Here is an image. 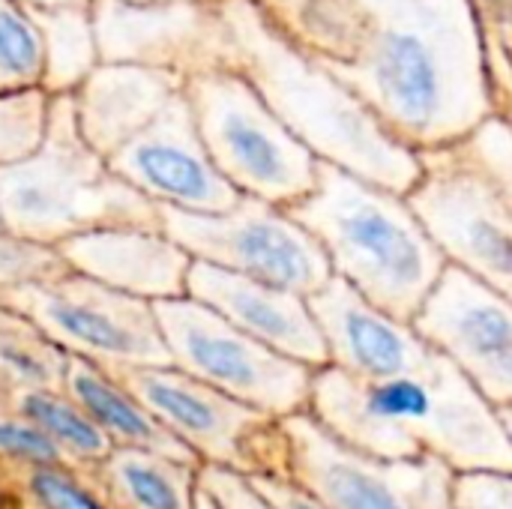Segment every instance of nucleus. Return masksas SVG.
Segmentation results:
<instances>
[{
  "label": "nucleus",
  "instance_id": "obj_1",
  "mask_svg": "<svg viewBox=\"0 0 512 509\" xmlns=\"http://www.w3.org/2000/svg\"><path fill=\"white\" fill-rule=\"evenodd\" d=\"M408 147L471 135L492 111L471 0H258Z\"/></svg>",
  "mask_w": 512,
  "mask_h": 509
},
{
  "label": "nucleus",
  "instance_id": "obj_2",
  "mask_svg": "<svg viewBox=\"0 0 512 509\" xmlns=\"http://www.w3.org/2000/svg\"><path fill=\"white\" fill-rule=\"evenodd\" d=\"M309 405L339 441L378 459L435 453L456 471H512L498 408L441 351L393 378H357L327 363L312 375Z\"/></svg>",
  "mask_w": 512,
  "mask_h": 509
},
{
  "label": "nucleus",
  "instance_id": "obj_3",
  "mask_svg": "<svg viewBox=\"0 0 512 509\" xmlns=\"http://www.w3.org/2000/svg\"><path fill=\"white\" fill-rule=\"evenodd\" d=\"M234 66L270 111L324 162L408 195L423 177L420 150L399 141L375 111L306 54L258 0H216Z\"/></svg>",
  "mask_w": 512,
  "mask_h": 509
},
{
  "label": "nucleus",
  "instance_id": "obj_4",
  "mask_svg": "<svg viewBox=\"0 0 512 509\" xmlns=\"http://www.w3.org/2000/svg\"><path fill=\"white\" fill-rule=\"evenodd\" d=\"M285 210L315 234L336 276L408 324L450 264L405 195L324 159L315 189Z\"/></svg>",
  "mask_w": 512,
  "mask_h": 509
},
{
  "label": "nucleus",
  "instance_id": "obj_5",
  "mask_svg": "<svg viewBox=\"0 0 512 509\" xmlns=\"http://www.w3.org/2000/svg\"><path fill=\"white\" fill-rule=\"evenodd\" d=\"M108 225L162 228V213L84 141L72 93H60L51 99L42 147L0 165V228L57 246Z\"/></svg>",
  "mask_w": 512,
  "mask_h": 509
},
{
  "label": "nucleus",
  "instance_id": "obj_6",
  "mask_svg": "<svg viewBox=\"0 0 512 509\" xmlns=\"http://www.w3.org/2000/svg\"><path fill=\"white\" fill-rule=\"evenodd\" d=\"M183 93L210 159L243 195L288 207L315 189L318 156L234 66L189 72Z\"/></svg>",
  "mask_w": 512,
  "mask_h": 509
},
{
  "label": "nucleus",
  "instance_id": "obj_7",
  "mask_svg": "<svg viewBox=\"0 0 512 509\" xmlns=\"http://www.w3.org/2000/svg\"><path fill=\"white\" fill-rule=\"evenodd\" d=\"M0 300L69 357L111 372L171 363L153 303L84 273L66 270L36 285L0 291Z\"/></svg>",
  "mask_w": 512,
  "mask_h": 509
},
{
  "label": "nucleus",
  "instance_id": "obj_8",
  "mask_svg": "<svg viewBox=\"0 0 512 509\" xmlns=\"http://www.w3.org/2000/svg\"><path fill=\"white\" fill-rule=\"evenodd\" d=\"M171 366L282 420L309 405L312 366L279 354L189 294L156 300Z\"/></svg>",
  "mask_w": 512,
  "mask_h": 509
},
{
  "label": "nucleus",
  "instance_id": "obj_9",
  "mask_svg": "<svg viewBox=\"0 0 512 509\" xmlns=\"http://www.w3.org/2000/svg\"><path fill=\"white\" fill-rule=\"evenodd\" d=\"M162 231L192 258L243 273L303 297L324 288L333 276L330 258L315 234L285 207L255 195H240L231 210L192 213L159 207Z\"/></svg>",
  "mask_w": 512,
  "mask_h": 509
},
{
  "label": "nucleus",
  "instance_id": "obj_10",
  "mask_svg": "<svg viewBox=\"0 0 512 509\" xmlns=\"http://www.w3.org/2000/svg\"><path fill=\"white\" fill-rule=\"evenodd\" d=\"M288 471L330 509H456L453 465L435 453L378 459L339 441L315 414L282 417Z\"/></svg>",
  "mask_w": 512,
  "mask_h": 509
},
{
  "label": "nucleus",
  "instance_id": "obj_11",
  "mask_svg": "<svg viewBox=\"0 0 512 509\" xmlns=\"http://www.w3.org/2000/svg\"><path fill=\"white\" fill-rule=\"evenodd\" d=\"M423 177L405 195L438 249L512 300V201L450 147L420 150Z\"/></svg>",
  "mask_w": 512,
  "mask_h": 509
},
{
  "label": "nucleus",
  "instance_id": "obj_12",
  "mask_svg": "<svg viewBox=\"0 0 512 509\" xmlns=\"http://www.w3.org/2000/svg\"><path fill=\"white\" fill-rule=\"evenodd\" d=\"M120 375L201 465H231L249 474H285V465L264 450V441L276 432L270 426V414L186 375L171 363L138 366Z\"/></svg>",
  "mask_w": 512,
  "mask_h": 509
},
{
  "label": "nucleus",
  "instance_id": "obj_13",
  "mask_svg": "<svg viewBox=\"0 0 512 509\" xmlns=\"http://www.w3.org/2000/svg\"><path fill=\"white\" fill-rule=\"evenodd\" d=\"M411 327L495 405L512 402V300L447 264Z\"/></svg>",
  "mask_w": 512,
  "mask_h": 509
},
{
  "label": "nucleus",
  "instance_id": "obj_14",
  "mask_svg": "<svg viewBox=\"0 0 512 509\" xmlns=\"http://www.w3.org/2000/svg\"><path fill=\"white\" fill-rule=\"evenodd\" d=\"M108 165L159 207L222 213L243 195L210 159L183 90L138 135L114 150Z\"/></svg>",
  "mask_w": 512,
  "mask_h": 509
},
{
  "label": "nucleus",
  "instance_id": "obj_15",
  "mask_svg": "<svg viewBox=\"0 0 512 509\" xmlns=\"http://www.w3.org/2000/svg\"><path fill=\"white\" fill-rule=\"evenodd\" d=\"M99 60L174 69L225 63L228 36L216 0H93Z\"/></svg>",
  "mask_w": 512,
  "mask_h": 509
},
{
  "label": "nucleus",
  "instance_id": "obj_16",
  "mask_svg": "<svg viewBox=\"0 0 512 509\" xmlns=\"http://www.w3.org/2000/svg\"><path fill=\"white\" fill-rule=\"evenodd\" d=\"M306 300L327 342L330 366L348 375H408L423 369L435 357V348L408 321L387 315L336 273Z\"/></svg>",
  "mask_w": 512,
  "mask_h": 509
},
{
  "label": "nucleus",
  "instance_id": "obj_17",
  "mask_svg": "<svg viewBox=\"0 0 512 509\" xmlns=\"http://www.w3.org/2000/svg\"><path fill=\"white\" fill-rule=\"evenodd\" d=\"M186 294L285 357H294L312 369L330 363L327 342L312 318L309 300L297 291L192 258Z\"/></svg>",
  "mask_w": 512,
  "mask_h": 509
},
{
  "label": "nucleus",
  "instance_id": "obj_18",
  "mask_svg": "<svg viewBox=\"0 0 512 509\" xmlns=\"http://www.w3.org/2000/svg\"><path fill=\"white\" fill-rule=\"evenodd\" d=\"M66 267L126 291L141 300H168L186 294L192 255L162 228L108 225L57 243Z\"/></svg>",
  "mask_w": 512,
  "mask_h": 509
},
{
  "label": "nucleus",
  "instance_id": "obj_19",
  "mask_svg": "<svg viewBox=\"0 0 512 509\" xmlns=\"http://www.w3.org/2000/svg\"><path fill=\"white\" fill-rule=\"evenodd\" d=\"M183 81L174 69L99 60L72 93L84 141L108 159L183 90Z\"/></svg>",
  "mask_w": 512,
  "mask_h": 509
},
{
  "label": "nucleus",
  "instance_id": "obj_20",
  "mask_svg": "<svg viewBox=\"0 0 512 509\" xmlns=\"http://www.w3.org/2000/svg\"><path fill=\"white\" fill-rule=\"evenodd\" d=\"M63 390L96 420V426L111 438L114 447H138L156 450L174 459L198 462L189 447H183L159 420L156 414L135 396L120 372L96 366L81 357H69ZM201 465V462H198Z\"/></svg>",
  "mask_w": 512,
  "mask_h": 509
},
{
  "label": "nucleus",
  "instance_id": "obj_21",
  "mask_svg": "<svg viewBox=\"0 0 512 509\" xmlns=\"http://www.w3.org/2000/svg\"><path fill=\"white\" fill-rule=\"evenodd\" d=\"M198 468L156 450L114 447L93 474L117 509H195Z\"/></svg>",
  "mask_w": 512,
  "mask_h": 509
},
{
  "label": "nucleus",
  "instance_id": "obj_22",
  "mask_svg": "<svg viewBox=\"0 0 512 509\" xmlns=\"http://www.w3.org/2000/svg\"><path fill=\"white\" fill-rule=\"evenodd\" d=\"M42 39V87L51 96L75 93L99 63L93 12L84 3L27 9Z\"/></svg>",
  "mask_w": 512,
  "mask_h": 509
},
{
  "label": "nucleus",
  "instance_id": "obj_23",
  "mask_svg": "<svg viewBox=\"0 0 512 509\" xmlns=\"http://www.w3.org/2000/svg\"><path fill=\"white\" fill-rule=\"evenodd\" d=\"M12 408L30 417L54 441L63 462L75 468L96 471L105 462V456L114 450L111 438L63 387H39V390L15 393Z\"/></svg>",
  "mask_w": 512,
  "mask_h": 509
},
{
  "label": "nucleus",
  "instance_id": "obj_24",
  "mask_svg": "<svg viewBox=\"0 0 512 509\" xmlns=\"http://www.w3.org/2000/svg\"><path fill=\"white\" fill-rule=\"evenodd\" d=\"M69 354L30 321L0 330V384L15 396L39 387H63Z\"/></svg>",
  "mask_w": 512,
  "mask_h": 509
},
{
  "label": "nucleus",
  "instance_id": "obj_25",
  "mask_svg": "<svg viewBox=\"0 0 512 509\" xmlns=\"http://www.w3.org/2000/svg\"><path fill=\"white\" fill-rule=\"evenodd\" d=\"M21 509H117L93 471L57 462L18 480Z\"/></svg>",
  "mask_w": 512,
  "mask_h": 509
},
{
  "label": "nucleus",
  "instance_id": "obj_26",
  "mask_svg": "<svg viewBox=\"0 0 512 509\" xmlns=\"http://www.w3.org/2000/svg\"><path fill=\"white\" fill-rule=\"evenodd\" d=\"M51 99L54 96L42 84L0 93V165L21 162L42 147Z\"/></svg>",
  "mask_w": 512,
  "mask_h": 509
},
{
  "label": "nucleus",
  "instance_id": "obj_27",
  "mask_svg": "<svg viewBox=\"0 0 512 509\" xmlns=\"http://www.w3.org/2000/svg\"><path fill=\"white\" fill-rule=\"evenodd\" d=\"M42 84V39L18 0H0V93Z\"/></svg>",
  "mask_w": 512,
  "mask_h": 509
},
{
  "label": "nucleus",
  "instance_id": "obj_28",
  "mask_svg": "<svg viewBox=\"0 0 512 509\" xmlns=\"http://www.w3.org/2000/svg\"><path fill=\"white\" fill-rule=\"evenodd\" d=\"M63 462L54 441L12 405L0 408V468L21 480L30 471Z\"/></svg>",
  "mask_w": 512,
  "mask_h": 509
},
{
  "label": "nucleus",
  "instance_id": "obj_29",
  "mask_svg": "<svg viewBox=\"0 0 512 509\" xmlns=\"http://www.w3.org/2000/svg\"><path fill=\"white\" fill-rule=\"evenodd\" d=\"M447 147L512 201V126L486 117L471 135Z\"/></svg>",
  "mask_w": 512,
  "mask_h": 509
},
{
  "label": "nucleus",
  "instance_id": "obj_30",
  "mask_svg": "<svg viewBox=\"0 0 512 509\" xmlns=\"http://www.w3.org/2000/svg\"><path fill=\"white\" fill-rule=\"evenodd\" d=\"M66 261L51 243H39L0 228V291L36 285L66 273Z\"/></svg>",
  "mask_w": 512,
  "mask_h": 509
},
{
  "label": "nucleus",
  "instance_id": "obj_31",
  "mask_svg": "<svg viewBox=\"0 0 512 509\" xmlns=\"http://www.w3.org/2000/svg\"><path fill=\"white\" fill-rule=\"evenodd\" d=\"M198 489L216 509H273L267 495L255 486L252 474L231 465H201Z\"/></svg>",
  "mask_w": 512,
  "mask_h": 509
},
{
  "label": "nucleus",
  "instance_id": "obj_32",
  "mask_svg": "<svg viewBox=\"0 0 512 509\" xmlns=\"http://www.w3.org/2000/svg\"><path fill=\"white\" fill-rule=\"evenodd\" d=\"M456 509H512V471H465L453 483Z\"/></svg>",
  "mask_w": 512,
  "mask_h": 509
},
{
  "label": "nucleus",
  "instance_id": "obj_33",
  "mask_svg": "<svg viewBox=\"0 0 512 509\" xmlns=\"http://www.w3.org/2000/svg\"><path fill=\"white\" fill-rule=\"evenodd\" d=\"M252 480L267 495L273 509H330L288 474H252Z\"/></svg>",
  "mask_w": 512,
  "mask_h": 509
},
{
  "label": "nucleus",
  "instance_id": "obj_34",
  "mask_svg": "<svg viewBox=\"0 0 512 509\" xmlns=\"http://www.w3.org/2000/svg\"><path fill=\"white\" fill-rule=\"evenodd\" d=\"M0 509H21L18 480L3 468H0Z\"/></svg>",
  "mask_w": 512,
  "mask_h": 509
},
{
  "label": "nucleus",
  "instance_id": "obj_35",
  "mask_svg": "<svg viewBox=\"0 0 512 509\" xmlns=\"http://www.w3.org/2000/svg\"><path fill=\"white\" fill-rule=\"evenodd\" d=\"M21 6H27V9H39V6H66V3H84V6H90L93 0H18Z\"/></svg>",
  "mask_w": 512,
  "mask_h": 509
},
{
  "label": "nucleus",
  "instance_id": "obj_36",
  "mask_svg": "<svg viewBox=\"0 0 512 509\" xmlns=\"http://www.w3.org/2000/svg\"><path fill=\"white\" fill-rule=\"evenodd\" d=\"M18 321H24L15 309H9L3 300H0V330H6V327H12V324H18Z\"/></svg>",
  "mask_w": 512,
  "mask_h": 509
},
{
  "label": "nucleus",
  "instance_id": "obj_37",
  "mask_svg": "<svg viewBox=\"0 0 512 509\" xmlns=\"http://www.w3.org/2000/svg\"><path fill=\"white\" fill-rule=\"evenodd\" d=\"M498 414H501V423H504V429L510 432L512 438V402L510 405H504V408H498Z\"/></svg>",
  "mask_w": 512,
  "mask_h": 509
},
{
  "label": "nucleus",
  "instance_id": "obj_38",
  "mask_svg": "<svg viewBox=\"0 0 512 509\" xmlns=\"http://www.w3.org/2000/svg\"><path fill=\"white\" fill-rule=\"evenodd\" d=\"M195 509H216V507H213V501H210V498H207V495L198 489V504H195Z\"/></svg>",
  "mask_w": 512,
  "mask_h": 509
},
{
  "label": "nucleus",
  "instance_id": "obj_39",
  "mask_svg": "<svg viewBox=\"0 0 512 509\" xmlns=\"http://www.w3.org/2000/svg\"><path fill=\"white\" fill-rule=\"evenodd\" d=\"M6 405H12V393L0 384V408H6Z\"/></svg>",
  "mask_w": 512,
  "mask_h": 509
},
{
  "label": "nucleus",
  "instance_id": "obj_40",
  "mask_svg": "<svg viewBox=\"0 0 512 509\" xmlns=\"http://www.w3.org/2000/svg\"><path fill=\"white\" fill-rule=\"evenodd\" d=\"M141 3H144V0H141Z\"/></svg>",
  "mask_w": 512,
  "mask_h": 509
}]
</instances>
